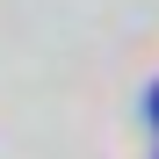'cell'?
I'll return each mask as SVG.
<instances>
[{
    "instance_id": "6da1fadb",
    "label": "cell",
    "mask_w": 159,
    "mask_h": 159,
    "mask_svg": "<svg viewBox=\"0 0 159 159\" xmlns=\"http://www.w3.org/2000/svg\"><path fill=\"white\" fill-rule=\"evenodd\" d=\"M152 123H159V87H152Z\"/></svg>"
}]
</instances>
